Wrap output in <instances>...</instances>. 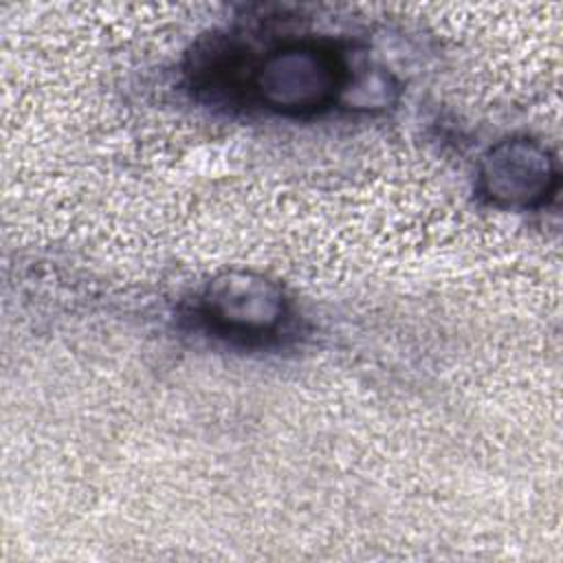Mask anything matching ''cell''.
<instances>
[{
	"label": "cell",
	"instance_id": "obj_1",
	"mask_svg": "<svg viewBox=\"0 0 563 563\" xmlns=\"http://www.w3.org/2000/svg\"><path fill=\"white\" fill-rule=\"evenodd\" d=\"M347 68L341 55L317 40L273 48L251 73L249 92L266 110L308 117L330 108L345 90Z\"/></svg>",
	"mask_w": 563,
	"mask_h": 563
},
{
	"label": "cell",
	"instance_id": "obj_3",
	"mask_svg": "<svg viewBox=\"0 0 563 563\" xmlns=\"http://www.w3.org/2000/svg\"><path fill=\"white\" fill-rule=\"evenodd\" d=\"M559 189L554 154L528 136L495 143L479 163L477 191L499 209H537Z\"/></svg>",
	"mask_w": 563,
	"mask_h": 563
},
{
	"label": "cell",
	"instance_id": "obj_2",
	"mask_svg": "<svg viewBox=\"0 0 563 563\" xmlns=\"http://www.w3.org/2000/svg\"><path fill=\"white\" fill-rule=\"evenodd\" d=\"M196 310L218 336L235 343H262L282 330L288 299L277 282L260 273L229 271L205 286Z\"/></svg>",
	"mask_w": 563,
	"mask_h": 563
}]
</instances>
